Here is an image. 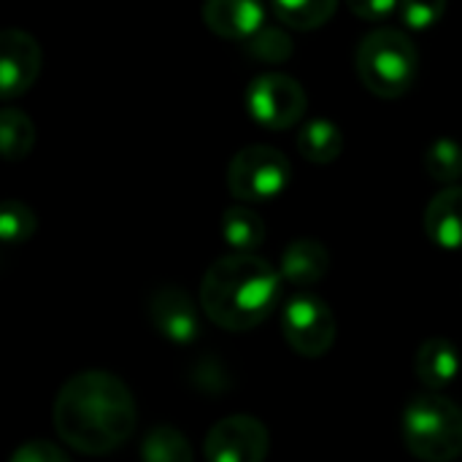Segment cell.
Wrapping results in <instances>:
<instances>
[{
	"label": "cell",
	"instance_id": "4fadbf2b",
	"mask_svg": "<svg viewBox=\"0 0 462 462\" xmlns=\"http://www.w3.org/2000/svg\"><path fill=\"white\" fill-rule=\"evenodd\" d=\"M328 268H330V252L325 244L314 238H298L287 244V249L282 252L279 271L284 282L298 290H311L314 284H319L328 276Z\"/></svg>",
	"mask_w": 462,
	"mask_h": 462
},
{
	"label": "cell",
	"instance_id": "8fae6325",
	"mask_svg": "<svg viewBox=\"0 0 462 462\" xmlns=\"http://www.w3.org/2000/svg\"><path fill=\"white\" fill-rule=\"evenodd\" d=\"M203 22L219 38L246 41L265 24V3L263 0H206Z\"/></svg>",
	"mask_w": 462,
	"mask_h": 462
},
{
	"label": "cell",
	"instance_id": "7c38bea8",
	"mask_svg": "<svg viewBox=\"0 0 462 462\" xmlns=\"http://www.w3.org/2000/svg\"><path fill=\"white\" fill-rule=\"evenodd\" d=\"M425 233L428 238L447 249H462V184H447L441 192H436L425 208Z\"/></svg>",
	"mask_w": 462,
	"mask_h": 462
},
{
	"label": "cell",
	"instance_id": "6da1fadb",
	"mask_svg": "<svg viewBox=\"0 0 462 462\" xmlns=\"http://www.w3.org/2000/svg\"><path fill=\"white\" fill-rule=\"evenodd\" d=\"M54 430L79 455H108L122 449L138 422L130 387L108 371L70 376L54 398Z\"/></svg>",
	"mask_w": 462,
	"mask_h": 462
},
{
	"label": "cell",
	"instance_id": "9c48e42d",
	"mask_svg": "<svg viewBox=\"0 0 462 462\" xmlns=\"http://www.w3.org/2000/svg\"><path fill=\"white\" fill-rule=\"evenodd\" d=\"M43 68L41 43L19 27H8L0 35V89L3 100L24 95Z\"/></svg>",
	"mask_w": 462,
	"mask_h": 462
},
{
	"label": "cell",
	"instance_id": "7a4b0ae2",
	"mask_svg": "<svg viewBox=\"0 0 462 462\" xmlns=\"http://www.w3.org/2000/svg\"><path fill=\"white\" fill-rule=\"evenodd\" d=\"M282 271L254 252H233L208 265L200 282L203 314L227 333L265 322L282 300Z\"/></svg>",
	"mask_w": 462,
	"mask_h": 462
},
{
	"label": "cell",
	"instance_id": "e0dca14e",
	"mask_svg": "<svg viewBox=\"0 0 462 462\" xmlns=\"http://www.w3.org/2000/svg\"><path fill=\"white\" fill-rule=\"evenodd\" d=\"M141 457L146 462H189L192 460V447L179 428L157 425L143 436Z\"/></svg>",
	"mask_w": 462,
	"mask_h": 462
},
{
	"label": "cell",
	"instance_id": "277c9868",
	"mask_svg": "<svg viewBox=\"0 0 462 462\" xmlns=\"http://www.w3.org/2000/svg\"><path fill=\"white\" fill-rule=\"evenodd\" d=\"M403 444L425 462H449L462 457V409L439 395L420 393L403 411Z\"/></svg>",
	"mask_w": 462,
	"mask_h": 462
},
{
	"label": "cell",
	"instance_id": "3957f363",
	"mask_svg": "<svg viewBox=\"0 0 462 462\" xmlns=\"http://www.w3.org/2000/svg\"><path fill=\"white\" fill-rule=\"evenodd\" d=\"M357 73L376 97H403L417 79L420 57L411 35L395 27L371 30L357 46Z\"/></svg>",
	"mask_w": 462,
	"mask_h": 462
},
{
	"label": "cell",
	"instance_id": "603a6c76",
	"mask_svg": "<svg viewBox=\"0 0 462 462\" xmlns=\"http://www.w3.org/2000/svg\"><path fill=\"white\" fill-rule=\"evenodd\" d=\"M401 19L409 30H430L447 11V0H401Z\"/></svg>",
	"mask_w": 462,
	"mask_h": 462
},
{
	"label": "cell",
	"instance_id": "7402d4cb",
	"mask_svg": "<svg viewBox=\"0 0 462 462\" xmlns=\"http://www.w3.org/2000/svg\"><path fill=\"white\" fill-rule=\"evenodd\" d=\"M38 227L35 211L24 200H5L0 211V238L5 246H16L32 238Z\"/></svg>",
	"mask_w": 462,
	"mask_h": 462
},
{
	"label": "cell",
	"instance_id": "9a60e30c",
	"mask_svg": "<svg viewBox=\"0 0 462 462\" xmlns=\"http://www.w3.org/2000/svg\"><path fill=\"white\" fill-rule=\"evenodd\" d=\"M219 230L225 244L233 252H254L265 241V222L263 217L249 206H227L219 219Z\"/></svg>",
	"mask_w": 462,
	"mask_h": 462
},
{
	"label": "cell",
	"instance_id": "44dd1931",
	"mask_svg": "<svg viewBox=\"0 0 462 462\" xmlns=\"http://www.w3.org/2000/svg\"><path fill=\"white\" fill-rule=\"evenodd\" d=\"M246 43V51L249 57L260 60V62H268V65H276V62H287L295 51V43L290 38L287 30L282 27H271V24H263L252 38L244 41Z\"/></svg>",
	"mask_w": 462,
	"mask_h": 462
},
{
	"label": "cell",
	"instance_id": "5bb4252c",
	"mask_svg": "<svg viewBox=\"0 0 462 462\" xmlns=\"http://www.w3.org/2000/svg\"><path fill=\"white\" fill-rule=\"evenodd\" d=\"M414 371H417V379L428 390H444L460 374V352L449 338L433 336L422 341L417 360H414Z\"/></svg>",
	"mask_w": 462,
	"mask_h": 462
},
{
	"label": "cell",
	"instance_id": "d6986e66",
	"mask_svg": "<svg viewBox=\"0 0 462 462\" xmlns=\"http://www.w3.org/2000/svg\"><path fill=\"white\" fill-rule=\"evenodd\" d=\"M338 8V0H273L276 16L292 30H317Z\"/></svg>",
	"mask_w": 462,
	"mask_h": 462
},
{
	"label": "cell",
	"instance_id": "5b68a950",
	"mask_svg": "<svg viewBox=\"0 0 462 462\" xmlns=\"http://www.w3.org/2000/svg\"><path fill=\"white\" fill-rule=\"evenodd\" d=\"M290 179L287 154L265 143L244 146L227 165V189L241 203H268L287 189Z\"/></svg>",
	"mask_w": 462,
	"mask_h": 462
},
{
	"label": "cell",
	"instance_id": "d4e9b609",
	"mask_svg": "<svg viewBox=\"0 0 462 462\" xmlns=\"http://www.w3.org/2000/svg\"><path fill=\"white\" fill-rule=\"evenodd\" d=\"M401 0H346L349 11L360 19H384L398 8Z\"/></svg>",
	"mask_w": 462,
	"mask_h": 462
},
{
	"label": "cell",
	"instance_id": "30bf717a",
	"mask_svg": "<svg viewBox=\"0 0 462 462\" xmlns=\"http://www.w3.org/2000/svg\"><path fill=\"white\" fill-rule=\"evenodd\" d=\"M149 322L171 344H192L200 336V314L192 295L176 284L157 287L149 298Z\"/></svg>",
	"mask_w": 462,
	"mask_h": 462
},
{
	"label": "cell",
	"instance_id": "8992f818",
	"mask_svg": "<svg viewBox=\"0 0 462 462\" xmlns=\"http://www.w3.org/2000/svg\"><path fill=\"white\" fill-rule=\"evenodd\" d=\"M282 336L306 360L325 357L336 344V317L328 300L311 290H298L282 309Z\"/></svg>",
	"mask_w": 462,
	"mask_h": 462
},
{
	"label": "cell",
	"instance_id": "ffe728a7",
	"mask_svg": "<svg viewBox=\"0 0 462 462\" xmlns=\"http://www.w3.org/2000/svg\"><path fill=\"white\" fill-rule=\"evenodd\" d=\"M425 171L441 181V184H455L462 179V143L449 138V135H441L436 138L428 152H425Z\"/></svg>",
	"mask_w": 462,
	"mask_h": 462
},
{
	"label": "cell",
	"instance_id": "2e32d148",
	"mask_svg": "<svg viewBox=\"0 0 462 462\" xmlns=\"http://www.w3.org/2000/svg\"><path fill=\"white\" fill-rule=\"evenodd\" d=\"M298 152L314 165H328L344 152V133L330 119H309L298 135Z\"/></svg>",
	"mask_w": 462,
	"mask_h": 462
},
{
	"label": "cell",
	"instance_id": "ba28073f",
	"mask_svg": "<svg viewBox=\"0 0 462 462\" xmlns=\"http://www.w3.org/2000/svg\"><path fill=\"white\" fill-rule=\"evenodd\" d=\"M271 449L268 428L252 414H230L219 420L203 441L208 462H263Z\"/></svg>",
	"mask_w": 462,
	"mask_h": 462
},
{
	"label": "cell",
	"instance_id": "ac0fdd59",
	"mask_svg": "<svg viewBox=\"0 0 462 462\" xmlns=\"http://www.w3.org/2000/svg\"><path fill=\"white\" fill-rule=\"evenodd\" d=\"M35 143V125L19 108H3L0 114V146L8 162H19Z\"/></svg>",
	"mask_w": 462,
	"mask_h": 462
},
{
	"label": "cell",
	"instance_id": "52a82bcc",
	"mask_svg": "<svg viewBox=\"0 0 462 462\" xmlns=\"http://www.w3.org/2000/svg\"><path fill=\"white\" fill-rule=\"evenodd\" d=\"M244 100L249 116L268 130H287L298 125L309 106L303 84L290 73H279V70L254 76L246 87Z\"/></svg>",
	"mask_w": 462,
	"mask_h": 462
},
{
	"label": "cell",
	"instance_id": "cb8c5ba5",
	"mask_svg": "<svg viewBox=\"0 0 462 462\" xmlns=\"http://www.w3.org/2000/svg\"><path fill=\"white\" fill-rule=\"evenodd\" d=\"M11 462H68V452L54 441L30 439L11 455Z\"/></svg>",
	"mask_w": 462,
	"mask_h": 462
}]
</instances>
